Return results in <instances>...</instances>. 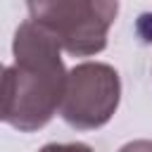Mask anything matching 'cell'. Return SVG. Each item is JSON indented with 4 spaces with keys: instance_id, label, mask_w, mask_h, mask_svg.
Wrapping results in <instances>:
<instances>
[{
    "instance_id": "2",
    "label": "cell",
    "mask_w": 152,
    "mask_h": 152,
    "mask_svg": "<svg viewBox=\"0 0 152 152\" xmlns=\"http://www.w3.org/2000/svg\"><path fill=\"white\" fill-rule=\"evenodd\" d=\"M28 19L43 26L64 52L90 57L107 48V33L119 14V2L109 0H52L28 2Z\"/></svg>"
},
{
    "instance_id": "5",
    "label": "cell",
    "mask_w": 152,
    "mask_h": 152,
    "mask_svg": "<svg viewBox=\"0 0 152 152\" xmlns=\"http://www.w3.org/2000/svg\"><path fill=\"white\" fill-rule=\"evenodd\" d=\"M119 152H152V140H131L121 145Z\"/></svg>"
},
{
    "instance_id": "1",
    "label": "cell",
    "mask_w": 152,
    "mask_h": 152,
    "mask_svg": "<svg viewBox=\"0 0 152 152\" xmlns=\"http://www.w3.org/2000/svg\"><path fill=\"white\" fill-rule=\"evenodd\" d=\"M59 43L31 19L14 31V62L2 76V121L19 133H33L59 112L69 71Z\"/></svg>"
},
{
    "instance_id": "3",
    "label": "cell",
    "mask_w": 152,
    "mask_h": 152,
    "mask_svg": "<svg viewBox=\"0 0 152 152\" xmlns=\"http://www.w3.org/2000/svg\"><path fill=\"white\" fill-rule=\"evenodd\" d=\"M119 100V71L104 62H81L69 69L59 116L76 131H95L114 116Z\"/></svg>"
},
{
    "instance_id": "4",
    "label": "cell",
    "mask_w": 152,
    "mask_h": 152,
    "mask_svg": "<svg viewBox=\"0 0 152 152\" xmlns=\"http://www.w3.org/2000/svg\"><path fill=\"white\" fill-rule=\"evenodd\" d=\"M38 152H93V147L86 142H48Z\"/></svg>"
}]
</instances>
